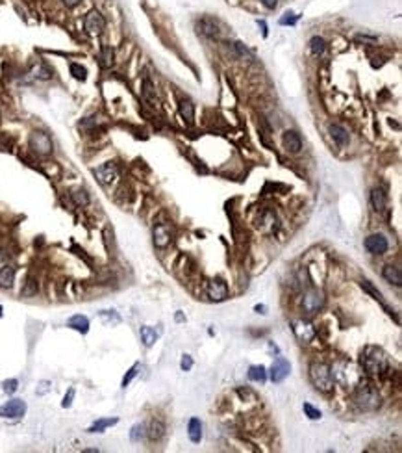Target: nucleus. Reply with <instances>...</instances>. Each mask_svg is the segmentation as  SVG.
<instances>
[{
    "instance_id": "nucleus-21",
    "label": "nucleus",
    "mask_w": 402,
    "mask_h": 453,
    "mask_svg": "<svg viewBox=\"0 0 402 453\" xmlns=\"http://www.w3.org/2000/svg\"><path fill=\"white\" fill-rule=\"evenodd\" d=\"M382 275H384V279H386L389 284H395L397 288H400L402 275H400V270H398L397 266H386L384 271H382Z\"/></svg>"
},
{
    "instance_id": "nucleus-13",
    "label": "nucleus",
    "mask_w": 402,
    "mask_h": 453,
    "mask_svg": "<svg viewBox=\"0 0 402 453\" xmlns=\"http://www.w3.org/2000/svg\"><path fill=\"white\" fill-rule=\"evenodd\" d=\"M289 370H291L289 362L285 361L284 357H278L273 362V368H271V379H273V383H282L289 375Z\"/></svg>"
},
{
    "instance_id": "nucleus-14",
    "label": "nucleus",
    "mask_w": 402,
    "mask_h": 453,
    "mask_svg": "<svg viewBox=\"0 0 402 453\" xmlns=\"http://www.w3.org/2000/svg\"><path fill=\"white\" fill-rule=\"evenodd\" d=\"M282 143H284L285 151L293 152V154L301 152V149H302V138L299 132H295V130H285L284 136H282Z\"/></svg>"
},
{
    "instance_id": "nucleus-33",
    "label": "nucleus",
    "mask_w": 402,
    "mask_h": 453,
    "mask_svg": "<svg viewBox=\"0 0 402 453\" xmlns=\"http://www.w3.org/2000/svg\"><path fill=\"white\" fill-rule=\"evenodd\" d=\"M69 69H70V75L75 76L76 80L84 82L87 78V69L84 67V65H80V63H70Z\"/></svg>"
},
{
    "instance_id": "nucleus-41",
    "label": "nucleus",
    "mask_w": 402,
    "mask_h": 453,
    "mask_svg": "<svg viewBox=\"0 0 402 453\" xmlns=\"http://www.w3.org/2000/svg\"><path fill=\"white\" fill-rule=\"evenodd\" d=\"M234 47H236V50H237V56H241V58H245V56H252L250 50H248L247 47L241 43V41H236V43H234Z\"/></svg>"
},
{
    "instance_id": "nucleus-46",
    "label": "nucleus",
    "mask_w": 402,
    "mask_h": 453,
    "mask_svg": "<svg viewBox=\"0 0 402 453\" xmlns=\"http://www.w3.org/2000/svg\"><path fill=\"white\" fill-rule=\"evenodd\" d=\"M61 2H63V4L67 6V8H76V6L80 4L82 0H61Z\"/></svg>"
},
{
    "instance_id": "nucleus-25",
    "label": "nucleus",
    "mask_w": 402,
    "mask_h": 453,
    "mask_svg": "<svg viewBox=\"0 0 402 453\" xmlns=\"http://www.w3.org/2000/svg\"><path fill=\"white\" fill-rule=\"evenodd\" d=\"M178 112H180V117L184 119V121H188L189 124L193 123V119H195V108H193V104L189 103V101H180V104H178Z\"/></svg>"
},
{
    "instance_id": "nucleus-20",
    "label": "nucleus",
    "mask_w": 402,
    "mask_h": 453,
    "mask_svg": "<svg viewBox=\"0 0 402 453\" xmlns=\"http://www.w3.org/2000/svg\"><path fill=\"white\" fill-rule=\"evenodd\" d=\"M188 435L189 440L193 444H199L202 440V424H200L199 418H191L188 424Z\"/></svg>"
},
{
    "instance_id": "nucleus-10",
    "label": "nucleus",
    "mask_w": 402,
    "mask_h": 453,
    "mask_svg": "<svg viewBox=\"0 0 402 453\" xmlns=\"http://www.w3.org/2000/svg\"><path fill=\"white\" fill-rule=\"evenodd\" d=\"M93 173H95V177H97V180L102 184V186H109V184L115 182V178H117V168H115V164H112V162L102 164V166L93 169Z\"/></svg>"
},
{
    "instance_id": "nucleus-47",
    "label": "nucleus",
    "mask_w": 402,
    "mask_h": 453,
    "mask_svg": "<svg viewBox=\"0 0 402 453\" xmlns=\"http://www.w3.org/2000/svg\"><path fill=\"white\" fill-rule=\"evenodd\" d=\"M258 24H260V26H262V32H263V36H265V38H267V24H265V21H258Z\"/></svg>"
},
{
    "instance_id": "nucleus-9",
    "label": "nucleus",
    "mask_w": 402,
    "mask_h": 453,
    "mask_svg": "<svg viewBox=\"0 0 402 453\" xmlns=\"http://www.w3.org/2000/svg\"><path fill=\"white\" fill-rule=\"evenodd\" d=\"M197 30H199V34H202L204 38L209 39H217L221 36L219 21L213 19V17H202L200 21H197Z\"/></svg>"
},
{
    "instance_id": "nucleus-3",
    "label": "nucleus",
    "mask_w": 402,
    "mask_h": 453,
    "mask_svg": "<svg viewBox=\"0 0 402 453\" xmlns=\"http://www.w3.org/2000/svg\"><path fill=\"white\" fill-rule=\"evenodd\" d=\"M310 379L313 386L321 392H332L334 390V377L330 372V366L324 362H311L310 364Z\"/></svg>"
},
{
    "instance_id": "nucleus-40",
    "label": "nucleus",
    "mask_w": 402,
    "mask_h": 453,
    "mask_svg": "<svg viewBox=\"0 0 402 453\" xmlns=\"http://www.w3.org/2000/svg\"><path fill=\"white\" fill-rule=\"evenodd\" d=\"M2 389H4L6 394H13V392L19 389V381H17V379H8V381L2 383Z\"/></svg>"
},
{
    "instance_id": "nucleus-48",
    "label": "nucleus",
    "mask_w": 402,
    "mask_h": 453,
    "mask_svg": "<svg viewBox=\"0 0 402 453\" xmlns=\"http://www.w3.org/2000/svg\"><path fill=\"white\" fill-rule=\"evenodd\" d=\"M254 310H256V312H262V314H265V310H267V308L263 307V305H258V307L254 308Z\"/></svg>"
},
{
    "instance_id": "nucleus-17",
    "label": "nucleus",
    "mask_w": 402,
    "mask_h": 453,
    "mask_svg": "<svg viewBox=\"0 0 402 453\" xmlns=\"http://www.w3.org/2000/svg\"><path fill=\"white\" fill-rule=\"evenodd\" d=\"M330 138L334 140V143L338 147H347L350 143V136L347 132V128H343L341 124H330Z\"/></svg>"
},
{
    "instance_id": "nucleus-28",
    "label": "nucleus",
    "mask_w": 402,
    "mask_h": 453,
    "mask_svg": "<svg viewBox=\"0 0 402 453\" xmlns=\"http://www.w3.org/2000/svg\"><path fill=\"white\" fill-rule=\"evenodd\" d=\"M117 422H119L117 418H100V420L95 422V424H93L87 431H89V433H102V431H106L107 427L115 426Z\"/></svg>"
},
{
    "instance_id": "nucleus-22",
    "label": "nucleus",
    "mask_w": 402,
    "mask_h": 453,
    "mask_svg": "<svg viewBox=\"0 0 402 453\" xmlns=\"http://www.w3.org/2000/svg\"><path fill=\"white\" fill-rule=\"evenodd\" d=\"M15 282V268H11V266H4V268H0V288H11Z\"/></svg>"
},
{
    "instance_id": "nucleus-1",
    "label": "nucleus",
    "mask_w": 402,
    "mask_h": 453,
    "mask_svg": "<svg viewBox=\"0 0 402 453\" xmlns=\"http://www.w3.org/2000/svg\"><path fill=\"white\" fill-rule=\"evenodd\" d=\"M330 372H332L334 381L345 389H356L363 379V372L350 361H338L330 368Z\"/></svg>"
},
{
    "instance_id": "nucleus-39",
    "label": "nucleus",
    "mask_w": 402,
    "mask_h": 453,
    "mask_svg": "<svg viewBox=\"0 0 402 453\" xmlns=\"http://www.w3.org/2000/svg\"><path fill=\"white\" fill-rule=\"evenodd\" d=\"M137 373H139V364H134V366L128 370V373L124 375V379H123V389H126V386L132 383V379H134Z\"/></svg>"
},
{
    "instance_id": "nucleus-5",
    "label": "nucleus",
    "mask_w": 402,
    "mask_h": 453,
    "mask_svg": "<svg viewBox=\"0 0 402 453\" xmlns=\"http://www.w3.org/2000/svg\"><path fill=\"white\" fill-rule=\"evenodd\" d=\"M324 305V296L322 292L319 290H310L306 292L304 297H302V310H304L308 316H313L315 312H319Z\"/></svg>"
},
{
    "instance_id": "nucleus-23",
    "label": "nucleus",
    "mask_w": 402,
    "mask_h": 453,
    "mask_svg": "<svg viewBox=\"0 0 402 453\" xmlns=\"http://www.w3.org/2000/svg\"><path fill=\"white\" fill-rule=\"evenodd\" d=\"M163 435H165V426L161 424V422H152L151 426L147 427V437L151 438L152 442H158V440H161L163 438Z\"/></svg>"
},
{
    "instance_id": "nucleus-2",
    "label": "nucleus",
    "mask_w": 402,
    "mask_h": 453,
    "mask_svg": "<svg viewBox=\"0 0 402 453\" xmlns=\"http://www.w3.org/2000/svg\"><path fill=\"white\" fill-rule=\"evenodd\" d=\"M361 368L369 375H382L389 368V361H387V355L380 347H375V345H369L365 347L363 353H361Z\"/></svg>"
},
{
    "instance_id": "nucleus-19",
    "label": "nucleus",
    "mask_w": 402,
    "mask_h": 453,
    "mask_svg": "<svg viewBox=\"0 0 402 453\" xmlns=\"http://www.w3.org/2000/svg\"><path fill=\"white\" fill-rule=\"evenodd\" d=\"M67 327L78 331V333H82V335H86L87 331H89V319H87L86 316H82V314H76V316L67 319Z\"/></svg>"
},
{
    "instance_id": "nucleus-11",
    "label": "nucleus",
    "mask_w": 402,
    "mask_h": 453,
    "mask_svg": "<svg viewBox=\"0 0 402 453\" xmlns=\"http://www.w3.org/2000/svg\"><path fill=\"white\" fill-rule=\"evenodd\" d=\"M363 245L371 254H384L389 247L387 238L384 234H371V236L365 238Z\"/></svg>"
},
{
    "instance_id": "nucleus-45",
    "label": "nucleus",
    "mask_w": 402,
    "mask_h": 453,
    "mask_svg": "<svg viewBox=\"0 0 402 453\" xmlns=\"http://www.w3.org/2000/svg\"><path fill=\"white\" fill-rule=\"evenodd\" d=\"M260 2H262V4L265 6L267 10H274V8L278 6V0H260Z\"/></svg>"
},
{
    "instance_id": "nucleus-24",
    "label": "nucleus",
    "mask_w": 402,
    "mask_h": 453,
    "mask_svg": "<svg viewBox=\"0 0 402 453\" xmlns=\"http://www.w3.org/2000/svg\"><path fill=\"white\" fill-rule=\"evenodd\" d=\"M100 65L102 67H106V69H109L113 63H115V50L109 47V45H102V49H100Z\"/></svg>"
},
{
    "instance_id": "nucleus-15",
    "label": "nucleus",
    "mask_w": 402,
    "mask_h": 453,
    "mask_svg": "<svg viewBox=\"0 0 402 453\" xmlns=\"http://www.w3.org/2000/svg\"><path fill=\"white\" fill-rule=\"evenodd\" d=\"M208 296L211 301H225L228 297V286L223 279H213L208 286Z\"/></svg>"
},
{
    "instance_id": "nucleus-37",
    "label": "nucleus",
    "mask_w": 402,
    "mask_h": 453,
    "mask_svg": "<svg viewBox=\"0 0 402 453\" xmlns=\"http://www.w3.org/2000/svg\"><path fill=\"white\" fill-rule=\"evenodd\" d=\"M299 19H301V15H297V13H293V11H285L284 17H282L278 22L282 24V26H293Z\"/></svg>"
},
{
    "instance_id": "nucleus-29",
    "label": "nucleus",
    "mask_w": 402,
    "mask_h": 453,
    "mask_svg": "<svg viewBox=\"0 0 402 453\" xmlns=\"http://www.w3.org/2000/svg\"><path fill=\"white\" fill-rule=\"evenodd\" d=\"M310 50L313 56H321L322 52L326 50V41H324L322 38H319V36H313V38L310 39Z\"/></svg>"
},
{
    "instance_id": "nucleus-30",
    "label": "nucleus",
    "mask_w": 402,
    "mask_h": 453,
    "mask_svg": "<svg viewBox=\"0 0 402 453\" xmlns=\"http://www.w3.org/2000/svg\"><path fill=\"white\" fill-rule=\"evenodd\" d=\"M32 76L33 78H38V80H50V78H52V71H50L47 65L38 63L32 69Z\"/></svg>"
},
{
    "instance_id": "nucleus-27",
    "label": "nucleus",
    "mask_w": 402,
    "mask_h": 453,
    "mask_svg": "<svg viewBox=\"0 0 402 453\" xmlns=\"http://www.w3.org/2000/svg\"><path fill=\"white\" fill-rule=\"evenodd\" d=\"M141 93H143V97L149 101V103H156L158 97H156V87L152 84V80L149 76H145V80H143V86H141Z\"/></svg>"
},
{
    "instance_id": "nucleus-36",
    "label": "nucleus",
    "mask_w": 402,
    "mask_h": 453,
    "mask_svg": "<svg viewBox=\"0 0 402 453\" xmlns=\"http://www.w3.org/2000/svg\"><path fill=\"white\" fill-rule=\"evenodd\" d=\"M359 284H361V288H363L365 292H369V294H371V296H373V297H375L376 301H380L382 305H384V297H382V294H380V292H378V290H376L375 286L371 284L369 281H361V282H359Z\"/></svg>"
},
{
    "instance_id": "nucleus-4",
    "label": "nucleus",
    "mask_w": 402,
    "mask_h": 453,
    "mask_svg": "<svg viewBox=\"0 0 402 453\" xmlns=\"http://www.w3.org/2000/svg\"><path fill=\"white\" fill-rule=\"evenodd\" d=\"M354 401L361 410H376L380 407V394L373 384L359 383L354 392Z\"/></svg>"
},
{
    "instance_id": "nucleus-16",
    "label": "nucleus",
    "mask_w": 402,
    "mask_h": 453,
    "mask_svg": "<svg viewBox=\"0 0 402 453\" xmlns=\"http://www.w3.org/2000/svg\"><path fill=\"white\" fill-rule=\"evenodd\" d=\"M154 245L160 249H165L169 243H171V226L161 223V225L154 226Z\"/></svg>"
},
{
    "instance_id": "nucleus-43",
    "label": "nucleus",
    "mask_w": 402,
    "mask_h": 453,
    "mask_svg": "<svg viewBox=\"0 0 402 453\" xmlns=\"http://www.w3.org/2000/svg\"><path fill=\"white\" fill-rule=\"evenodd\" d=\"M72 398H75V389H70L69 392H67V396H65V399H63V403H61V407H65V409H67V407H70V403H72Z\"/></svg>"
},
{
    "instance_id": "nucleus-38",
    "label": "nucleus",
    "mask_w": 402,
    "mask_h": 453,
    "mask_svg": "<svg viewBox=\"0 0 402 453\" xmlns=\"http://www.w3.org/2000/svg\"><path fill=\"white\" fill-rule=\"evenodd\" d=\"M302 409H304L306 416H308L310 420H319V418L322 416L321 410L315 409V407H313V405H310V403H304V407H302Z\"/></svg>"
},
{
    "instance_id": "nucleus-6",
    "label": "nucleus",
    "mask_w": 402,
    "mask_h": 453,
    "mask_svg": "<svg viewBox=\"0 0 402 453\" xmlns=\"http://www.w3.org/2000/svg\"><path fill=\"white\" fill-rule=\"evenodd\" d=\"M26 414V403L22 399H10L8 403L0 407V418H8V420H19Z\"/></svg>"
},
{
    "instance_id": "nucleus-32",
    "label": "nucleus",
    "mask_w": 402,
    "mask_h": 453,
    "mask_svg": "<svg viewBox=\"0 0 402 453\" xmlns=\"http://www.w3.org/2000/svg\"><path fill=\"white\" fill-rule=\"evenodd\" d=\"M145 437H147V426H145V424H137V426L132 427V431H130V438H132V442H141Z\"/></svg>"
},
{
    "instance_id": "nucleus-34",
    "label": "nucleus",
    "mask_w": 402,
    "mask_h": 453,
    "mask_svg": "<svg viewBox=\"0 0 402 453\" xmlns=\"http://www.w3.org/2000/svg\"><path fill=\"white\" fill-rule=\"evenodd\" d=\"M72 199H75L76 205H80V206L89 205V195H87L86 189H75V191H72Z\"/></svg>"
},
{
    "instance_id": "nucleus-12",
    "label": "nucleus",
    "mask_w": 402,
    "mask_h": 453,
    "mask_svg": "<svg viewBox=\"0 0 402 453\" xmlns=\"http://www.w3.org/2000/svg\"><path fill=\"white\" fill-rule=\"evenodd\" d=\"M293 333H295V336L299 340H301L302 344H308V342H311L313 340V336H315V331H313V327H311L308 321H304V319H295L293 321Z\"/></svg>"
},
{
    "instance_id": "nucleus-18",
    "label": "nucleus",
    "mask_w": 402,
    "mask_h": 453,
    "mask_svg": "<svg viewBox=\"0 0 402 453\" xmlns=\"http://www.w3.org/2000/svg\"><path fill=\"white\" fill-rule=\"evenodd\" d=\"M371 205H373V208H375L376 212H384V210H386L387 195L384 193V189L375 188L373 191H371Z\"/></svg>"
},
{
    "instance_id": "nucleus-42",
    "label": "nucleus",
    "mask_w": 402,
    "mask_h": 453,
    "mask_svg": "<svg viewBox=\"0 0 402 453\" xmlns=\"http://www.w3.org/2000/svg\"><path fill=\"white\" fill-rule=\"evenodd\" d=\"M180 366H182L184 372H189V370L193 368V359H191L189 355H184L182 362H180Z\"/></svg>"
},
{
    "instance_id": "nucleus-7",
    "label": "nucleus",
    "mask_w": 402,
    "mask_h": 453,
    "mask_svg": "<svg viewBox=\"0 0 402 453\" xmlns=\"http://www.w3.org/2000/svg\"><path fill=\"white\" fill-rule=\"evenodd\" d=\"M30 149H32L33 152L41 154V156L50 154L52 149H54L50 136L45 134V132H33V134L30 136Z\"/></svg>"
},
{
    "instance_id": "nucleus-44",
    "label": "nucleus",
    "mask_w": 402,
    "mask_h": 453,
    "mask_svg": "<svg viewBox=\"0 0 402 453\" xmlns=\"http://www.w3.org/2000/svg\"><path fill=\"white\" fill-rule=\"evenodd\" d=\"M39 386H41V389H38V394L39 396L47 394V392L50 390V383H49V381H41V383H39Z\"/></svg>"
},
{
    "instance_id": "nucleus-49",
    "label": "nucleus",
    "mask_w": 402,
    "mask_h": 453,
    "mask_svg": "<svg viewBox=\"0 0 402 453\" xmlns=\"http://www.w3.org/2000/svg\"><path fill=\"white\" fill-rule=\"evenodd\" d=\"M6 258H8V256H6V253H4V251H0V266L4 264V262H6Z\"/></svg>"
},
{
    "instance_id": "nucleus-35",
    "label": "nucleus",
    "mask_w": 402,
    "mask_h": 453,
    "mask_svg": "<svg viewBox=\"0 0 402 453\" xmlns=\"http://www.w3.org/2000/svg\"><path fill=\"white\" fill-rule=\"evenodd\" d=\"M38 294V282L33 281V279H28L26 284H24V288L21 290V296L22 297H32Z\"/></svg>"
},
{
    "instance_id": "nucleus-8",
    "label": "nucleus",
    "mask_w": 402,
    "mask_h": 453,
    "mask_svg": "<svg viewBox=\"0 0 402 453\" xmlns=\"http://www.w3.org/2000/svg\"><path fill=\"white\" fill-rule=\"evenodd\" d=\"M84 28H86V32L89 34V36H98V34H102V30L106 28V19L102 17L100 11L91 10L86 15V19H84Z\"/></svg>"
},
{
    "instance_id": "nucleus-26",
    "label": "nucleus",
    "mask_w": 402,
    "mask_h": 453,
    "mask_svg": "<svg viewBox=\"0 0 402 453\" xmlns=\"http://www.w3.org/2000/svg\"><path fill=\"white\" fill-rule=\"evenodd\" d=\"M139 335H141V342H143L147 347H152L154 342L158 340V333H156V329H152V327H149V325L141 327Z\"/></svg>"
},
{
    "instance_id": "nucleus-31",
    "label": "nucleus",
    "mask_w": 402,
    "mask_h": 453,
    "mask_svg": "<svg viewBox=\"0 0 402 453\" xmlns=\"http://www.w3.org/2000/svg\"><path fill=\"white\" fill-rule=\"evenodd\" d=\"M248 379L250 381H256V383H265V379H267L265 366H252L248 370Z\"/></svg>"
}]
</instances>
